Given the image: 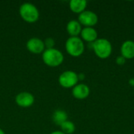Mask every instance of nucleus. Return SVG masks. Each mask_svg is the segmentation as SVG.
Returning <instances> with one entry per match:
<instances>
[{
	"instance_id": "1",
	"label": "nucleus",
	"mask_w": 134,
	"mask_h": 134,
	"mask_svg": "<svg viewBox=\"0 0 134 134\" xmlns=\"http://www.w3.org/2000/svg\"><path fill=\"white\" fill-rule=\"evenodd\" d=\"M42 59L45 64L49 67H58L64 62V57L63 53L56 48L46 49L42 53Z\"/></svg>"
},
{
	"instance_id": "2",
	"label": "nucleus",
	"mask_w": 134,
	"mask_h": 134,
	"mask_svg": "<svg viewBox=\"0 0 134 134\" xmlns=\"http://www.w3.org/2000/svg\"><path fill=\"white\" fill-rule=\"evenodd\" d=\"M20 17L27 23H35L39 19V10L31 2H24L19 8Z\"/></svg>"
},
{
	"instance_id": "3",
	"label": "nucleus",
	"mask_w": 134,
	"mask_h": 134,
	"mask_svg": "<svg viewBox=\"0 0 134 134\" xmlns=\"http://www.w3.org/2000/svg\"><path fill=\"white\" fill-rule=\"evenodd\" d=\"M92 47L95 55L100 59H108L112 53V45L106 38H97L92 43Z\"/></svg>"
},
{
	"instance_id": "4",
	"label": "nucleus",
	"mask_w": 134,
	"mask_h": 134,
	"mask_svg": "<svg viewBox=\"0 0 134 134\" xmlns=\"http://www.w3.org/2000/svg\"><path fill=\"white\" fill-rule=\"evenodd\" d=\"M65 49L70 56L79 57L85 51L84 42L80 37H69L65 42Z\"/></svg>"
},
{
	"instance_id": "5",
	"label": "nucleus",
	"mask_w": 134,
	"mask_h": 134,
	"mask_svg": "<svg viewBox=\"0 0 134 134\" xmlns=\"http://www.w3.org/2000/svg\"><path fill=\"white\" fill-rule=\"evenodd\" d=\"M78 74L74 71H65L62 72L58 78V82L60 86L65 89L73 88L79 82Z\"/></svg>"
},
{
	"instance_id": "6",
	"label": "nucleus",
	"mask_w": 134,
	"mask_h": 134,
	"mask_svg": "<svg viewBox=\"0 0 134 134\" xmlns=\"http://www.w3.org/2000/svg\"><path fill=\"white\" fill-rule=\"evenodd\" d=\"M98 16L91 10H85L79 15L78 20L84 27H94L98 23Z\"/></svg>"
},
{
	"instance_id": "7",
	"label": "nucleus",
	"mask_w": 134,
	"mask_h": 134,
	"mask_svg": "<svg viewBox=\"0 0 134 134\" xmlns=\"http://www.w3.org/2000/svg\"><path fill=\"white\" fill-rule=\"evenodd\" d=\"M26 47L30 53H32L34 54L42 53L46 49L44 41L37 37L29 38L27 42Z\"/></svg>"
},
{
	"instance_id": "8",
	"label": "nucleus",
	"mask_w": 134,
	"mask_h": 134,
	"mask_svg": "<svg viewBox=\"0 0 134 134\" xmlns=\"http://www.w3.org/2000/svg\"><path fill=\"white\" fill-rule=\"evenodd\" d=\"M15 102L20 108H30L35 103V97L29 92H21L16 96Z\"/></svg>"
},
{
	"instance_id": "9",
	"label": "nucleus",
	"mask_w": 134,
	"mask_h": 134,
	"mask_svg": "<svg viewBox=\"0 0 134 134\" xmlns=\"http://www.w3.org/2000/svg\"><path fill=\"white\" fill-rule=\"evenodd\" d=\"M72 96L78 100H84L87 98L90 93V87L85 83H78L72 88Z\"/></svg>"
},
{
	"instance_id": "10",
	"label": "nucleus",
	"mask_w": 134,
	"mask_h": 134,
	"mask_svg": "<svg viewBox=\"0 0 134 134\" xmlns=\"http://www.w3.org/2000/svg\"><path fill=\"white\" fill-rule=\"evenodd\" d=\"M80 36L83 42L93 43L98 38V33L94 27H83L80 33Z\"/></svg>"
},
{
	"instance_id": "11",
	"label": "nucleus",
	"mask_w": 134,
	"mask_h": 134,
	"mask_svg": "<svg viewBox=\"0 0 134 134\" xmlns=\"http://www.w3.org/2000/svg\"><path fill=\"white\" fill-rule=\"evenodd\" d=\"M121 56L126 60H131L134 58V42L132 40L125 41L120 48Z\"/></svg>"
},
{
	"instance_id": "12",
	"label": "nucleus",
	"mask_w": 134,
	"mask_h": 134,
	"mask_svg": "<svg viewBox=\"0 0 134 134\" xmlns=\"http://www.w3.org/2000/svg\"><path fill=\"white\" fill-rule=\"evenodd\" d=\"M82 29V25L78 20H71L68 21L66 26V31L70 37H79Z\"/></svg>"
},
{
	"instance_id": "13",
	"label": "nucleus",
	"mask_w": 134,
	"mask_h": 134,
	"mask_svg": "<svg viewBox=\"0 0 134 134\" xmlns=\"http://www.w3.org/2000/svg\"><path fill=\"white\" fill-rule=\"evenodd\" d=\"M87 6V1L86 0H71L69 2L70 9L77 14H80L86 10Z\"/></svg>"
},
{
	"instance_id": "14",
	"label": "nucleus",
	"mask_w": 134,
	"mask_h": 134,
	"mask_svg": "<svg viewBox=\"0 0 134 134\" xmlns=\"http://www.w3.org/2000/svg\"><path fill=\"white\" fill-rule=\"evenodd\" d=\"M53 121L56 125L60 126L62 123H64L65 121L68 120V113L62 109H57L56 111H54V112L53 113V116H52Z\"/></svg>"
},
{
	"instance_id": "15",
	"label": "nucleus",
	"mask_w": 134,
	"mask_h": 134,
	"mask_svg": "<svg viewBox=\"0 0 134 134\" xmlns=\"http://www.w3.org/2000/svg\"><path fill=\"white\" fill-rule=\"evenodd\" d=\"M60 130L63 133L65 134H72L75 131V125L73 122L67 120L60 126Z\"/></svg>"
},
{
	"instance_id": "16",
	"label": "nucleus",
	"mask_w": 134,
	"mask_h": 134,
	"mask_svg": "<svg viewBox=\"0 0 134 134\" xmlns=\"http://www.w3.org/2000/svg\"><path fill=\"white\" fill-rule=\"evenodd\" d=\"M44 44L46 46V49H51V48H54V45H55V40L53 38H46L44 40Z\"/></svg>"
},
{
	"instance_id": "17",
	"label": "nucleus",
	"mask_w": 134,
	"mask_h": 134,
	"mask_svg": "<svg viewBox=\"0 0 134 134\" xmlns=\"http://www.w3.org/2000/svg\"><path fill=\"white\" fill-rule=\"evenodd\" d=\"M126 61V60L123 57H122L121 55H120L119 57H118L116 58V60H115V62H116L117 64H119V65H123V64H125Z\"/></svg>"
},
{
	"instance_id": "18",
	"label": "nucleus",
	"mask_w": 134,
	"mask_h": 134,
	"mask_svg": "<svg viewBox=\"0 0 134 134\" xmlns=\"http://www.w3.org/2000/svg\"><path fill=\"white\" fill-rule=\"evenodd\" d=\"M49 134H65L64 133H63L61 130H56V131H53V132H52L51 133Z\"/></svg>"
},
{
	"instance_id": "19",
	"label": "nucleus",
	"mask_w": 134,
	"mask_h": 134,
	"mask_svg": "<svg viewBox=\"0 0 134 134\" xmlns=\"http://www.w3.org/2000/svg\"><path fill=\"white\" fill-rule=\"evenodd\" d=\"M79 76V80H83L85 79V75L83 74H78Z\"/></svg>"
},
{
	"instance_id": "20",
	"label": "nucleus",
	"mask_w": 134,
	"mask_h": 134,
	"mask_svg": "<svg viewBox=\"0 0 134 134\" xmlns=\"http://www.w3.org/2000/svg\"><path fill=\"white\" fill-rule=\"evenodd\" d=\"M0 134H5V132L3 131V130H2L1 128H0Z\"/></svg>"
}]
</instances>
